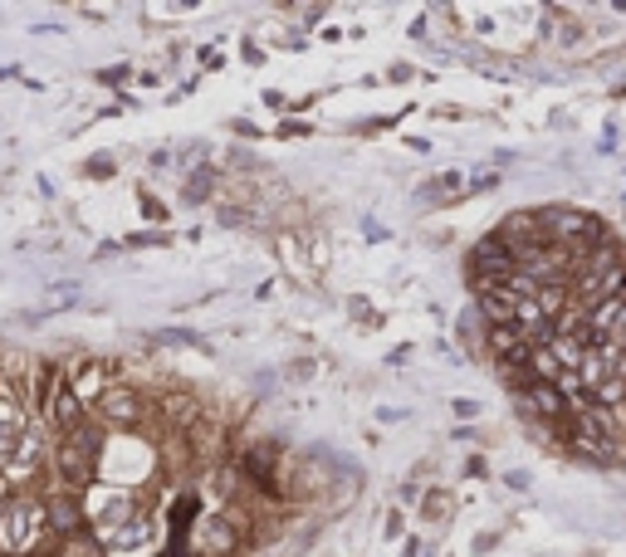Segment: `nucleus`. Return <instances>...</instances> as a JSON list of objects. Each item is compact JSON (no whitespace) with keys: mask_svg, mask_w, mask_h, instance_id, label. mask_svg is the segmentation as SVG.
Wrapping results in <instances>:
<instances>
[{"mask_svg":"<svg viewBox=\"0 0 626 557\" xmlns=\"http://www.w3.org/2000/svg\"><path fill=\"white\" fill-rule=\"evenodd\" d=\"M93 411H99V421L103 425H117V431H133V425H143L147 416V401L137 396L133 386H103L99 391V401H93Z\"/></svg>","mask_w":626,"mask_h":557,"instance_id":"obj_3","label":"nucleus"},{"mask_svg":"<svg viewBox=\"0 0 626 557\" xmlns=\"http://www.w3.org/2000/svg\"><path fill=\"white\" fill-rule=\"evenodd\" d=\"M235 518L230 514H211V518H201V524L192 528V553L196 557H226L235 553Z\"/></svg>","mask_w":626,"mask_h":557,"instance_id":"obj_5","label":"nucleus"},{"mask_svg":"<svg viewBox=\"0 0 626 557\" xmlns=\"http://www.w3.org/2000/svg\"><path fill=\"white\" fill-rule=\"evenodd\" d=\"M25 441H30V421L20 416L16 401H0V470L16 465V455L25 450Z\"/></svg>","mask_w":626,"mask_h":557,"instance_id":"obj_7","label":"nucleus"},{"mask_svg":"<svg viewBox=\"0 0 626 557\" xmlns=\"http://www.w3.org/2000/svg\"><path fill=\"white\" fill-rule=\"evenodd\" d=\"M152 543H157V524L137 514L133 524H123L117 533H109V538H99V548L113 553V557H133V553H147Z\"/></svg>","mask_w":626,"mask_h":557,"instance_id":"obj_6","label":"nucleus"},{"mask_svg":"<svg viewBox=\"0 0 626 557\" xmlns=\"http://www.w3.org/2000/svg\"><path fill=\"white\" fill-rule=\"evenodd\" d=\"M275 450H265V445H259V450H245V455H240V470L245 474H250V479L259 484V489H275Z\"/></svg>","mask_w":626,"mask_h":557,"instance_id":"obj_9","label":"nucleus"},{"mask_svg":"<svg viewBox=\"0 0 626 557\" xmlns=\"http://www.w3.org/2000/svg\"><path fill=\"white\" fill-rule=\"evenodd\" d=\"M99 450H103V431L99 425H79L74 435H59L54 445V474L64 489H79V484H89L93 474H99Z\"/></svg>","mask_w":626,"mask_h":557,"instance_id":"obj_2","label":"nucleus"},{"mask_svg":"<svg viewBox=\"0 0 626 557\" xmlns=\"http://www.w3.org/2000/svg\"><path fill=\"white\" fill-rule=\"evenodd\" d=\"M44 508H50V533H54V543H74V538H84V508H79L74 494H50L44 499Z\"/></svg>","mask_w":626,"mask_h":557,"instance_id":"obj_8","label":"nucleus"},{"mask_svg":"<svg viewBox=\"0 0 626 557\" xmlns=\"http://www.w3.org/2000/svg\"><path fill=\"white\" fill-rule=\"evenodd\" d=\"M50 533V508L34 494H10L0 504V553L6 557H25L40 548V538Z\"/></svg>","mask_w":626,"mask_h":557,"instance_id":"obj_1","label":"nucleus"},{"mask_svg":"<svg viewBox=\"0 0 626 557\" xmlns=\"http://www.w3.org/2000/svg\"><path fill=\"white\" fill-rule=\"evenodd\" d=\"M44 416H50V425H54L59 435H74L79 425H89V416H84V396L74 391V382H69V377H54L50 401H44Z\"/></svg>","mask_w":626,"mask_h":557,"instance_id":"obj_4","label":"nucleus"}]
</instances>
